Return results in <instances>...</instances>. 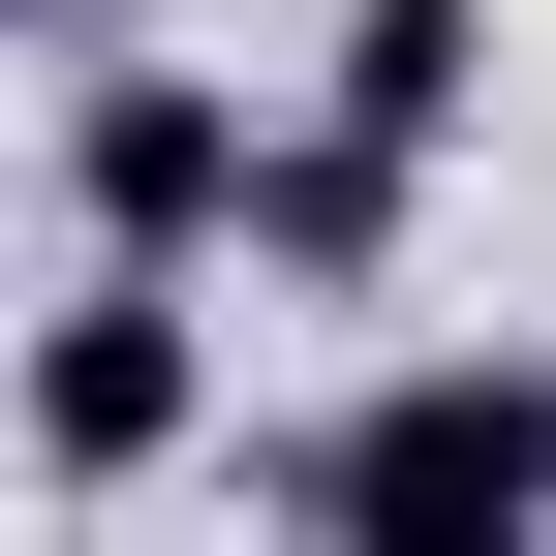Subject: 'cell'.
Listing matches in <instances>:
<instances>
[{
	"label": "cell",
	"instance_id": "1",
	"mask_svg": "<svg viewBox=\"0 0 556 556\" xmlns=\"http://www.w3.org/2000/svg\"><path fill=\"white\" fill-rule=\"evenodd\" d=\"M248 526H309V556H526L556 526V371H340L309 433H248Z\"/></svg>",
	"mask_w": 556,
	"mask_h": 556
},
{
	"label": "cell",
	"instance_id": "2",
	"mask_svg": "<svg viewBox=\"0 0 556 556\" xmlns=\"http://www.w3.org/2000/svg\"><path fill=\"white\" fill-rule=\"evenodd\" d=\"M186 464H217V278L186 248H62V309H31V526H124Z\"/></svg>",
	"mask_w": 556,
	"mask_h": 556
},
{
	"label": "cell",
	"instance_id": "3",
	"mask_svg": "<svg viewBox=\"0 0 556 556\" xmlns=\"http://www.w3.org/2000/svg\"><path fill=\"white\" fill-rule=\"evenodd\" d=\"M248 186H278V93L248 62H31V217L62 248H186V278H248Z\"/></svg>",
	"mask_w": 556,
	"mask_h": 556
},
{
	"label": "cell",
	"instance_id": "4",
	"mask_svg": "<svg viewBox=\"0 0 556 556\" xmlns=\"http://www.w3.org/2000/svg\"><path fill=\"white\" fill-rule=\"evenodd\" d=\"M433 186H464V155H402V124L278 93V186H248V309H402V248H433Z\"/></svg>",
	"mask_w": 556,
	"mask_h": 556
},
{
	"label": "cell",
	"instance_id": "5",
	"mask_svg": "<svg viewBox=\"0 0 556 556\" xmlns=\"http://www.w3.org/2000/svg\"><path fill=\"white\" fill-rule=\"evenodd\" d=\"M309 93H340V124H402V155H464V124H495V0H340Z\"/></svg>",
	"mask_w": 556,
	"mask_h": 556
},
{
	"label": "cell",
	"instance_id": "6",
	"mask_svg": "<svg viewBox=\"0 0 556 556\" xmlns=\"http://www.w3.org/2000/svg\"><path fill=\"white\" fill-rule=\"evenodd\" d=\"M0 31H31V62H124V31H155V0H0Z\"/></svg>",
	"mask_w": 556,
	"mask_h": 556
}]
</instances>
